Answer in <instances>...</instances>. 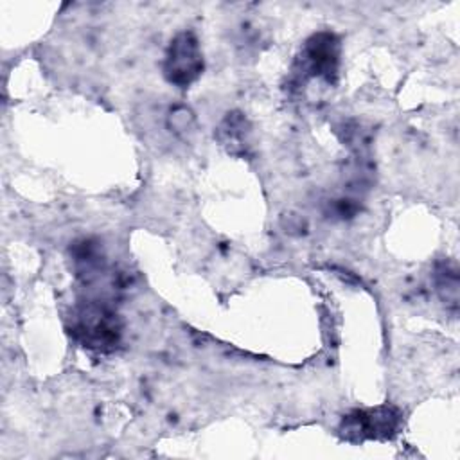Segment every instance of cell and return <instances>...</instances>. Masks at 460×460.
Here are the masks:
<instances>
[{
  "label": "cell",
  "instance_id": "obj_4",
  "mask_svg": "<svg viewBox=\"0 0 460 460\" xmlns=\"http://www.w3.org/2000/svg\"><path fill=\"white\" fill-rule=\"evenodd\" d=\"M401 411L395 406H376L367 410H352L341 419L340 435L349 442L385 440L397 433Z\"/></svg>",
  "mask_w": 460,
  "mask_h": 460
},
{
  "label": "cell",
  "instance_id": "obj_9",
  "mask_svg": "<svg viewBox=\"0 0 460 460\" xmlns=\"http://www.w3.org/2000/svg\"><path fill=\"white\" fill-rule=\"evenodd\" d=\"M169 126L176 131V133H181V131H189L194 128V115L190 113V110L180 106L176 110L171 111L169 115Z\"/></svg>",
  "mask_w": 460,
  "mask_h": 460
},
{
  "label": "cell",
  "instance_id": "obj_6",
  "mask_svg": "<svg viewBox=\"0 0 460 460\" xmlns=\"http://www.w3.org/2000/svg\"><path fill=\"white\" fill-rule=\"evenodd\" d=\"M75 270L79 275H84L86 280L97 275V271L102 268V253L99 248V243L93 239H81L75 241L70 248Z\"/></svg>",
  "mask_w": 460,
  "mask_h": 460
},
{
  "label": "cell",
  "instance_id": "obj_3",
  "mask_svg": "<svg viewBox=\"0 0 460 460\" xmlns=\"http://www.w3.org/2000/svg\"><path fill=\"white\" fill-rule=\"evenodd\" d=\"M203 52L192 31H180L167 47L164 59L165 79L178 86L189 88L203 74Z\"/></svg>",
  "mask_w": 460,
  "mask_h": 460
},
{
  "label": "cell",
  "instance_id": "obj_8",
  "mask_svg": "<svg viewBox=\"0 0 460 460\" xmlns=\"http://www.w3.org/2000/svg\"><path fill=\"white\" fill-rule=\"evenodd\" d=\"M361 210V205L354 198H334L327 201L325 214L336 219H350Z\"/></svg>",
  "mask_w": 460,
  "mask_h": 460
},
{
  "label": "cell",
  "instance_id": "obj_1",
  "mask_svg": "<svg viewBox=\"0 0 460 460\" xmlns=\"http://www.w3.org/2000/svg\"><path fill=\"white\" fill-rule=\"evenodd\" d=\"M70 332L90 350L111 352L120 343L122 322L110 305L99 300H86L74 311Z\"/></svg>",
  "mask_w": 460,
  "mask_h": 460
},
{
  "label": "cell",
  "instance_id": "obj_7",
  "mask_svg": "<svg viewBox=\"0 0 460 460\" xmlns=\"http://www.w3.org/2000/svg\"><path fill=\"white\" fill-rule=\"evenodd\" d=\"M433 282L438 296L449 305L456 309L458 305V270L453 262H438L433 271Z\"/></svg>",
  "mask_w": 460,
  "mask_h": 460
},
{
  "label": "cell",
  "instance_id": "obj_2",
  "mask_svg": "<svg viewBox=\"0 0 460 460\" xmlns=\"http://www.w3.org/2000/svg\"><path fill=\"white\" fill-rule=\"evenodd\" d=\"M341 58L340 38L331 31H320L311 34L295 61V77L305 79H323L329 84L336 83Z\"/></svg>",
  "mask_w": 460,
  "mask_h": 460
},
{
  "label": "cell",
  "instance_id": "obj_5",
  "mask_svg": "<svg viewBox=\"0 0 460 460\" xmlns=\"http://www.w3.org/2000/svg\"><path fill=\"white\" fill-rule=\"evenodd\" d=\"M253 129L241 111H228L216 128L217 142L234 156H248L252 153Z\"/></svg>",
  "mask_w": 460,
  "mask_h": 460
}]
</instances>
